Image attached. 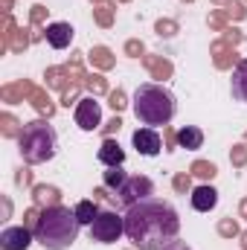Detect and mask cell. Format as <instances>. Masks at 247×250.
I'll return each instance as SVG.
<instances>
[{"label": "cell", "instance_id": "obj_3", "mask_svg": "<svg viewBox=\"0 0 247 250\" xmlns=\"http://www.w3.org/2000/svg\"><path fill=\"white\" fill-rule=\"evenodd\" d=\"M131 111L134 117L140 120V125L145 128H160V125H169L175 120V111H178V102H175V93L163 84H154V82H145L134 90V99H131Z\"/></svg>", "mask_w": 247, "mask_h": 250}, {"label": "cell", "instance_id": "obj_15", "mask_svg": "<svg viewBox=\"0 0 247 250\" xmlns=\"http://www.w3.org/2000/svg\"><path fill=\"white\" fill-rule=\"evenodd\" d=\"M73 209H76V218H79V224H82V227H90V224H93V218L99 215V207H96L93 201H87V198H84V201H79Z\"/></svg>", "mask_w": 247, "mask_h": 250}, {"label": "cell", "instance_id": "obj_2", "mask_svg": "<svg viewBox=\"0 0 247 250\" xmlns=\"http://www.w3.org/2000/svg\"><path fill=\"white\" fill-rule=\"evenodd\" d=\"M79 230H82V224L76 218V209L62 207V204L47 207L35 218V227H32L35 242L47 250H70L79 239Z\"/></svg>", "mask_w": 247, "mask_h": 250}, {"label": "cell", "instance_id": "obj_11", "mask_svg": "<svg viewBox=\"0 0 247 250\" xmlns=\"http://www.w3.org/2000/svg\"><path fill=\"white\" fill-rule=\"evenodd\" d=\"M96 157H99V163H102V166H108V169L123 166V163H125V151H123V146H120L117 140H105V143L99 146Z\"/></svg>", "mask_w": 247, "mask_h": 250}, {"label": "cell", "instance_id": "obj_13", "mask_svg": "<svg viewBox=\"0 0 247 250\" xmlns=\"http://www.w3.org/2000/svg\"><path fill=\"white\" fill-rule=\"evenodd\" d=\"M230 87H233V99H236V102H245V105H247V59L236 64Z\"/></svg>", "mask_w": 247, "mask_h": 250}, {"label": "cell", "instance_id": "obj_4", "mask_svg": "<svg viewBox=\"0 0 247 250\" xmlns=\"http://www.w3.org/2000/svg\"><path fill=\"white\" fill-rule=\"evenodd\" d=\"M18 151L32 166L50 163L59 154V134H56V128L50 123H44V120H35V123L23 125V131L18 137Z\"/></svg>", "mask_w": 247, "mask_h": 250}, {"label": "cell", "instance_id": "obj_10", "mask_svg": "<svg viewBox=\"0 0 247 250\" xmlns=\"http://www.w3.org/2000/svg\"><path fill=\"white\" fill-rule=\"evenodd\" d=\"M73 38H76V29L70 23H64V21H56V23L47 26V44L53 50H67L73 44Z\"/></svg>", "mask_w": 247, "mask_h": 250}, {"label": "cell", "instance_id": "obj_1", "mask_svg": "<svg viewBox=\"0 0 247 250\" xmlns=\"http://www.w3.org/2000/svg\"><path fill=\"white\" fill-rule=\"evenodd\" d=\"M181 233V215L160 198H145L125 209V239L137 250H160Z\"/></svg>", "mask_w": 247, "mask_h": 250}, {"label": "cell", "instance_id": "obj_17", "mask_svg": "<svg viewBox=\"0 0 247 250\" xmlns=\"http://www.w3.org/2000/svg\"><path fill=\"white\" fill-rule=\"evenodd\" d=\"M160 250H192L186 242H181V239H175V242H169L166 248H160Z\"/></svg>", "mask_w": 247, "mask_h": 250}, {"label": "cell", "instance_id": "obj_16", "mask_svg": "<svg viewBox=\"0 0 247 250\" xmlns=\"http://www.w3.org/2000/svg\"><path fill=\"white\" fill-rule=\"evenodd\" d=\"M125 181H128V175L123 172V166H114V169H108V172H105V187L120 189Z\"/></svg>", "mask_w": 247, "mask_h": 250}, {"label": "cell", "instance_id": "obj_9", "mask_svg": "<svg viewBox=\"0 0 247 250\" xmlns=\"http://www.w3.org/2000/svg\"><path fill=\"white\" fill-rule=\"evenodd\" d=\"M32 242H35V233H32L29 227H23V224L6 227V230L0 233V248L3 250H29Z\"/></svg>", "mask_w": 247, "mask_h": 250}, {"label": "cell", "instance_id": "obj_7", "mask_svg": "<svg viewBox=\"0 0 247 250\" xmlns=\"http://www.w3.org/2000/svg\"><path fill=\"white\" fill-rule=\"evenodd\" d=\"M76 125L82 131H96L102 125V105L93 96L79 99V105H76Z\"/></svg>", "mask_w": 247, "mask_h": 250}, {"label": "cell", "instance_id": "obj_5", "mask_svg": "<svg viewBox=\"0 0 247 250\" xmlns=\"http://www.w3.org/2000/svg\"><path fill=\"white\" fill-rule=\"evenodd\" d=\"M90 230V242L96 245H114L125 236V215L114 212V209H99V215L93 218Z\"/></svg>", "mask_w": 247, "mask_h": 250}, {"label": "cell", "instance_id": "obj_8", "mask_svg": "<svg viewBox=\"0 0 247 250\" xmlns=\"http://www.w3.org/2000/svg\"><path fill=\"white\" fill-rule=\"evenodd\" d=\"M131 143H134V148L143 157H157L163 151V137H160L157 128H137L134 137H131Z\"/></svg>", "mask_w": 247, "mask_h": 250}, {"label": "cell", "instance_id": "obj_6", "mask_svg": "<svg viewBox=\"0 0 247 250\" xmlns=\"http://www.w3.org/2000/svg\"><path fill=\"white\" fill-rule=\"evenodd\" d=\"M151 195H154V184L145 175H128V181L117 189V198L125 207H134V204H140V201H145Z\"/></svg>", "mask_w": 247, "mask_h": 250}, {"label": "cell", "instance_id": "obj_14", "mask_svg": "<svg viewBox=\"0 0 247 250\" xmlns=\"http://www.w3.org/2000/svg\"><path fill=\"white\" fill-rule=\"evenodd\" d=\"M178 146L181 148H186V151H195V148H201L204 146V131L198 128V125H186V128H181L178 131Z\"/></svg>", "mask_w": 247, "mask_h": 250}, {"label": "cell", "instance_id": "obj_12", "mask_svg": "<svg viewBox=\"0 0 247 250\" xmlns=\"http://www.w3.org/2000/svg\"><path fill=\"white\" fill-rule=\"evenodd\" d=\"M218 207V192L212 187H195L192 189V209L195 212H212Z\"/></svg>", "mask_w": 247, "mask_h": 250}]
</instances>
